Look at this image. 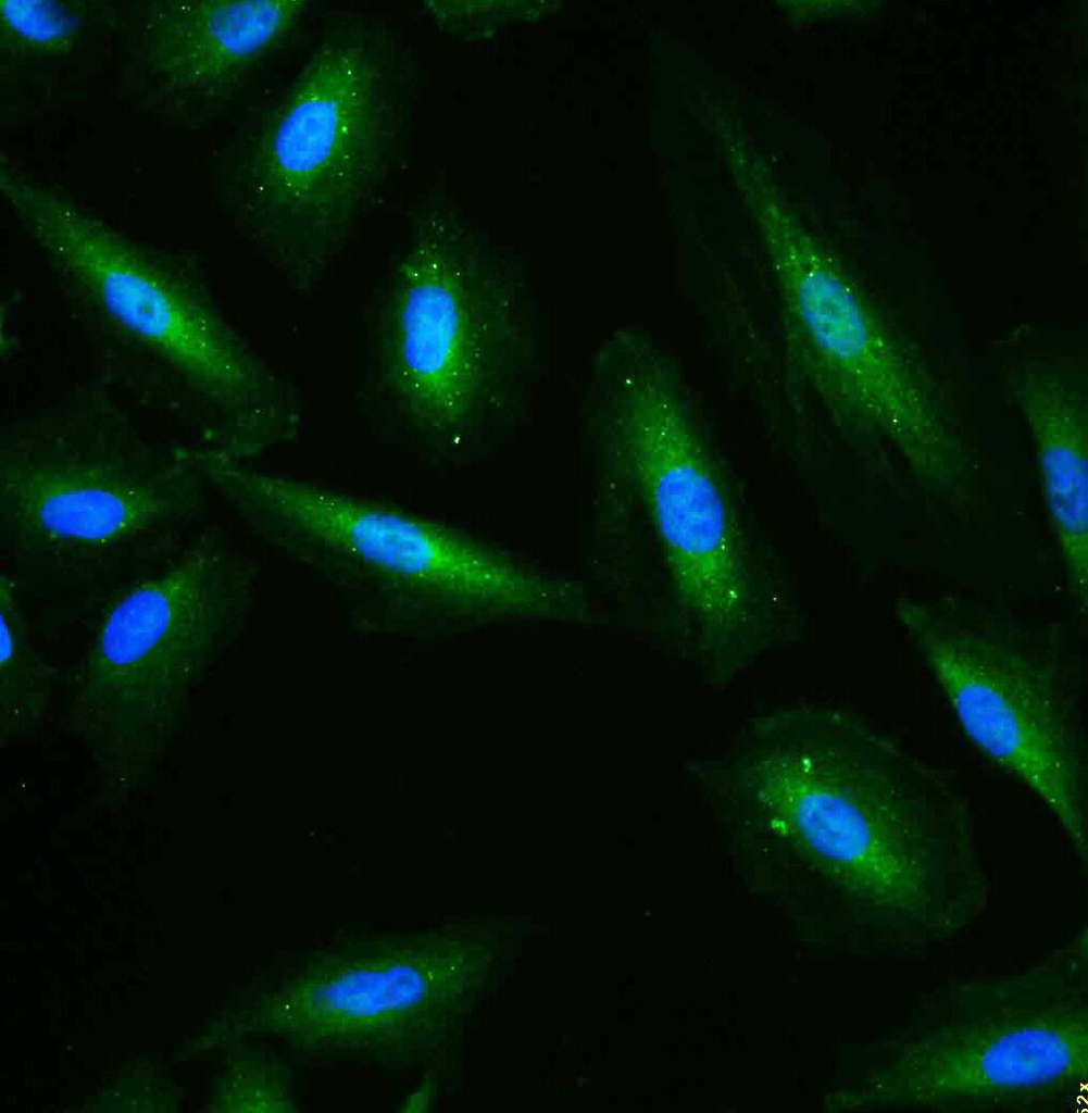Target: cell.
Segmentation results:
<instances>
[{"label":"cell","instance_id":"1","mask_svg":"<svg viewBox=\"0 0 1088 1113\" xmlns=\"http://www.w3.org/2000/svg\"><path fill=\"white\" fill-rule=\"evenodd\" d=\"M687 772L736 855L823 878L892 955L949 948L985 912L991 884L966 801L847 704L765 710Z\"/></svg>","mask_w":1088,"mask_h":1113},{"label":"cell","instance_id":"2","mask_svg":"<svg viewBox=\"0 0 1088 1113\" xmlns=\"http://www.w3.org/2000/svg\"><path fill=\"white\" fill-rule=\"evenodd\" d=\"M878 1043L859 1106L1064 1112L1088 1096L1087 927L1039 959L934 987Z\"/></svg>","mask_w":1088,"mask_h":1113},{"label":"cell","instance_id":"3","mask_svg":"<svg viewBox=\"0 0 1088 1113\" xmlns=\"http://www.w3.org/2000/svg\"><path fill=\"white\" fill-rule=\"evenodd\" d=\"M382 26L327 32L267 104L239 171L242 217L293 283L309 285L376 201L403 122V76Z\"/></svg>","mask_w":1088,"mask_h":1113},{"label":"cell","instance_id":"4","mask_svg":"<svg viewBox=\"0 0 1088 1113\" xmlns=\"http://www.w3.org/2000/svg\"><path fill=\"white\" fill-rule=\"evenodd\" d=\"M524 270L447 223L420 220L393 264L376 334L379 387L442 451L479 445L525 414L538 385Z\"/></svg>","mask_w":1088,"mask_h":1113},{"label":"cell","instance_id":"5","mask_svg":"<svg viewBox=\"0 0 1088 1113\" xmlns=\"http://www.w3.org/2000/svg\"><path fill=\"white\" fill-rule=\"evenodd\" d=\"M210 482L258 536L393 624L550 617L560 603L552 578L392 504L236 461Z\"/></svg>","mask_w":1088,"mask_h":1113},{"label":"cell","instance_id":"6","mask_svg":"<svg viewBox=\"0 0 1088 1113\" xmlns=\"http://www.w3.org/2000/svg\"><path fill=\"white\" fill-rule=\"evenodd\" d=\"M895 612L967 738L1040 800L1086 864L1083 692L1058 638L955 601L900 596Z\"/></svg>","mask_w":1088,"mask_h":1113},{"label":"cell","instance_id":"7","mask_svg":"<svg viewBox=\"0 0 1088 1113\" xmlns=\"http://www.w3.org/2000/svg\"><path fill=\"white\" fill-rule=\"evenodd\" d=\"M587 428L637 489L683 606L718 642L748 620L733 511L672 376L637 333H609L590 360Z\"/></svg>","mask_w":1088,"mask_h":1113},{"label":"cell","instance_id":"8","mask_svg":"<svg viewBox=\"0 0 1088 1113\" xmlns=\"http://www.w3.org/2000/svg\"><path fill=\"white\" fill-rule=\"evenodd\" d=\"M208 487L202 460L138 446L23 438L1 450L7 538L76 575L171 547L201 512Z\"/></svg>","mask_w":1088,"mask_h":1113},{"label":"cell","instance_id":"9","mask_svg":"<svg viewBox=\"0 0 1088 1113\" xmlns=\"http://www.w3.org/2000/svg\"><path fill=\"white\" fill-rule=\"evenodd\" d=\"M40 245L91 302L188 385L250 430L291 417L279 382L185 282L105 227L71 212L32 218Z\"/></svg>","mask_w":1088,"mask_h":1113},{"label":"cell","instance_id":"10","mask_svg":"<svg viewBox=\"0 0 1088 1113\" xmlns=\"http://www.w3.org/2000/svg\"><path fill=\"white\" fill-rule=\"evenodd\" d=\"M771 260L789 333L823 397L892 452L931 439L947 396L899 327L813 247L783 240Z\"/></svg>","mask_w":1088,"mask_h":1113},{"label":"cell","instance_id":"11","mask_svg":"<svg viewBox=\"0 0 1088 1113\" xmlns=\"http://www.w3.org/2000/svg\"><path fill=\"white\" fill-rule=\"evenodd\" d=\"M254 577L216 533L191 539L103 609L80 667L84 695H179L240 628Z\"/></svg>","mask_w":1088,"mask_h":1113},{"label":"cell","instance_id":"12","mask_svg":"<svg viewBox=\"0 0 1088 1113\" xmlns=\"http://www.w3.org/2000/svg\"><path fill=\"white\" fill-rule=\"evenodd\" d=\"M397 938L385 954L370 961L358 960L342 973H320L326 980H311L310 987L274 988L283 993L282 1006H266V1029L291 1041L313 1038L311 1047L330 1028H337L315 1049L322 1051L342 1028L325 1051L402 1060L417 1048L421 1036L427 1037V1012H437L436 1003L447 1001L446 995L457 992L455 961L458 952L438 953L420 945L421 940Z\"/></svg>","mask_w":1088,"mask_h":1113},{"label":"cell","instance_id":"13","mask_svg":"<svg viewBox=\"0 0 1088 1113\" xmlns=\"http://www.w3.org/2000/svg\"><path fill=\"white\" fill-rule=\"evenodd\" d=\"M1088 359L1030 350L1000 368L1004 397L1030 434L1049 520L1077 600L1088 595Z\"/></svg>","mask_w":1088,"mask_h":1113},{"label":"cell","instance_id":"14","mask_svg":"<svg viewBox=\"0 0 1088 1113\" xmlns=\"http://www.w3.org/2000/svg\"><path fill=\"white\" fill-rule=\"evenodd\" d=\"M0 629L2 684L33 685L47 667L33 645L16 584L4 573L0 575Z\"/></svg>","mask_w":1088,"mask_h":1113}]
</instances>
